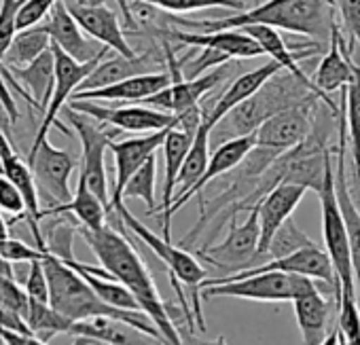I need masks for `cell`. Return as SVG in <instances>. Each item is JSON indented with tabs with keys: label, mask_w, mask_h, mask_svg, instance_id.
I'll return each instance as SVG.
<instances>
[{
	"label": "cell",
	"mask_w": 360,
	"mask_h": 345,
	"mask_svg": "<svg viewBox=\"0 0 360 345\" xmlns=\"http://www.w3.org/2000/svg\"><path fill=\"white\" fill-rule=\"evenodd\" d=\"M79 233L91 248V252L98 256L100 265L110 271L140 303V309L153 320V324L159 328L163 341L167 345H183L180 330L172 322V313H167V307L163 299L159 297V290L142 263L140 254L134 250L127 229L121 221L119 227H112L110 223L104 225L100 231H89L85 227H79Z\"/></svg>",
	"instance_id": "6da1fadb"
},
{
	"label": "cell",
	"mask_w": 360,
	"mask_h": 345,
	"mask_svg": "<svg viewBox=\"0 0 360 345\" xmlns=\"http://www.w3.org/2000/svg\"><path fill=\"white\" fill-rule=\"evenodd\" d=\"M174 22L187 28H202L204 32L269 26L318 41H328L333 26L337 24L333 0H267L255 9H246L221 20H183L174 15Z\"/></svg>",
	"instance_id": "7a4b0ae2"
},
{
	"label": "cell",
	"mask_w": 360,
	"mask_h": 345,
	"mask_svg": "<svg viewBox=\"0 0 360 345\" xmlns=\"http://www.w3.org/2000/svg\"><path fill=\"white\" fill-rule=\"evenodd\" d=\"M316 100H322L330 110L337 112V104L324 96L314 81H303L286 70L269 79L250 100L238 104L233 110H229L214 127L212 136L217 138L219 144L242 138V136H252L267 119L274 115L295 108V106H309L316 104Z\"/></svg>",
	"instance_id": "3957f363"
},
{
	"label": "cell",
	"mask_w": 360,
	"mask_h": 345,
	"mask_svg": "<svg viewBox=\"0 0 360 345\" xmlns=\"http://www.w3.org/2000/svg\"><path fill=\"white\" fill-rule=\"evenodd\" d=\"M43 265L47 271V280H49V294H51L49 305L62 315H66L68 320L72 322H83V320H94V318L121 320L163 341L159 328L153 324V320L144 311H125V309L110 307L96 294V290L87 284V280L77 269H72L58 256L47 252V256L43 259Z\"/></svg>",
	"instance_id": "277c9868"
},
{
	"label": "cell",
	"mask_w": 360,
	"mask_h": 345,
	"mask_svg": "<svg viewBox=\"0 0 360 345\" xmlns=\"http://www.w3.org/2000/svg\"><path fill=\"white\" fill-rule=\"evenodd\" d=\"M110 212H115V214L123 221L125 229H127L131 235H136L150 252H155V256L165 265L167 275H169V280H172V286H174V290H176V294H178V301H180V305H183L185 318L189 320V326H191V315H189L191 309H189V303H187L185 292L180 290V284L189 288L191 299H193L195 318H198V322H200V328L206 330V324H204V318H202V292H200V286H202V282L206 280V271H204V267L200 265V261H198L193 254H189V250L180 248V246H172L169 240L159 237V235L153 233L148 227H144V225L127 210L125 202L117 204Z\"/></svg>",
	"instance_id": "5b68a950"
},
{
	"label": "cell",
	"mask_w": 360,
	"mask_h": 345,
	"mask_svg": "<svg viewBox=\"0 0 360 345\" xmlns=\"http://www.w3.org/2000/svg\"><path fill=\"white\" fill-rule=\"evenodd\" d=\"M316 290L320 288L311 278L284 273V271H263L236 282H223L217 286L202 288V299L231 297V299H246V301H261V303H284V301L292 303Z\"/></svg>",
	"instance_id": "8992f818"
},
{
	"label": "cell",
	"mask_w": 360,
	"mask_h": 345,
	"mask_svg": "<svg viewBox=\"0 0 360 345\" xmlns=\"http://www.w3.org/2000/svg\"><path fill=\"white\" fill-rule=\"evenodd\" d=\"M320 208H322V240L324 250L328 252L333 267L337 271L339 284H341V297H356V282H354V269H352V254H349V235L347 225L337 200V185H335V161L328 159L326 176L322 191L318 193Z\"/></svg>",
	"instance_id": "52a82bcc"
},
{
	"label": "cell",
	"mask_w": 360,
	"mask_h": 345,
	"mask_svg": "<svg viewBox=\"0 0 360 345\" xmlns=\"http://www.w3.org/2000/svg\"><path fill=\"white\" fill-rule=\"evenodd\" d=\"M75 134L81 140V174L87 183V187L106 204L110 212V195H108V178H106V150H110V144L115 142V136L121 134L119 129L98 123L87 115H81L72 108H64Z\"/></svg>",
	"instance_id": "ba28073f"
},
{
	"label": "cell",
	"mask_w": 360,
	"mask_h": 345,
	"mask_svg": "<svg viewBox=\"0 0 360 345\" xmlns=\"http://www.w3.org/2000/svg\"><path fill=\"white\" fill-rule=\"evenodd\" d=\"M28 163L39 187V195L47 200L49 208L68 204L72 200L70 176L77 169L79 161L72 152L64 148H56L49 140L30 148Z\"/></svg>",
	"instance_id": "9c48e42d"
},
{
	"label": "cell",
	"mask_w": 360,
	"mask_h": 345,
	"mask_svg": "<svg viewBox=\"0 0 360 345\" xmlns=\"http://www.w3.org/2000/svg\"><path fill=\"white\" fill-rule=\"evenodd\" d=\"M259 240H261V225H259V210L255 206L252 210H248V219L242 225H238L236 216L229 221V233L221 244L200 248L198 254L208 263H212L214 267L229 271L231 275L255 267Z\"/></svg>",
	"instance_id": "30bf717a"
},
{
	"label": "cell",
	"mask_w": 360,
	"mask_h": 345,
	"mask_svg": "<svg viewBox=\"0 0 360 345\" xmlns=\"http://www.w3.org/2000/svg\"><path fill=\"white\" fill-rule=\"evenodd\" d=\"M68 108L91 117L98 123L110 125L119 131H136V134H150V131H163L174 125H178V117L144 106V104H129V106H100L89 100H70Z\"/></svg>",
	"instance_id": "8fae6325"
},
{
	"label": "cell",
	"mask_w": 360,
	"mask_h": 345,
	"mask_svg": "<svg viewBox=\"0 0 360 345\" xmlns=\"http://www.w3.org/2000/svg\"><path fill=\"white\" fill-rule=\"evenodd\" d=\"M53 47V56H56V85H53V93H51V100H49V106L45 110V117H43V123L37 131V138L32 142V146L41 144L43 140H47V134L49 129L56 125L60 129H64L66 134H70L66 127H62V123H58V115L68 106L70 98L79 91V87L83 85V81L98 68V64L106 58L108 51H104L102 56H98L96 60L91 62H77L72 60L70 56H66L62 49H58L56 45Z\"/></svg>",
	"instance_id": "7c38bea8"
},
{
	"label": "cell",
	"mask_w": 360,
	"mask_h": 345,
	"mask_svg": "<svg viewBox=\"0 0 360 345\" xmlns=\"http://www.w3.org/2000/svg\"><path fill=\"white\" fill-rule=\"evenodd\" d=\"M70 15L77 20L81 30L100 43L102 47H108L110 51H117L123 58H134L138 51L127 43L125 32L119 24V18L112 9L106 7L104 0L98 3H81V0H64Z\"/></svg>",
	"instance_id": "4fadbf2b"
},
{
	"label": "cell",
	"mask_w": 360,
	"mask_h": 345,
	"mask_svg": "<svg viewBox=\"0 0 360 345\" xmlns=\"http://www.w3.org/2000/svg\"><path fill=\"white\" fill-rule=\"evenodd\" d=\"M231 64H223L198 79H180V81H172L169 87H165L163 91L150 96L148 100H144L142 104L144 106H150V108H157V110H163V112H169V115H180L189 108H195L200 106L202 98L212 91L219 83H223L229 72H231Z\"/></svg>",
	"instance_id": "5bb4252c"
},
{
	"label": "cell",
	"mask_w": 360,
	"mask_h": 345,
	"mask_svg": "<svg viewBox=\"0 0 360 345\" xmlns=\"http://www.w3.org/2000/svg\"><path fill=\"white\" fill-rule=\"evenodd\" d=\"M165 134L167 129L150 131L144 136H136V138H127V140H119L110 144V150L115 155V171H117L112 193H110V210L123 202V189L129 183V178L163 146Z\"/></svg>",
	"instance_id": "9a60e30c"
},
{
	"label": "cell",
	"mask_w": 360,
	"mask_h": 345,
	"mask_svg": "<svg viewBox=\"0 0 360 345\" xmlns=\"http://www.w3.org/2000/svg\"><path fill=\"white\" fill-rule=\"evenodd\" d=\"M314 112H316V104L295 106V108L274 115L255 131L257 146L271 148L278 152H286V150L299 146L311 131Z\"/></svg>",
	"instance_id": "2e32d148"
},
{
	"label": "cell",
	"mask_w": 360,
	"mask_h": 345,
	"mask_svg": "<svg viewBox=\"0 0 360 345\" xmlns=\"http://www.w3.org/2000/svg\"><path fill=\"white\" fill-rule=\"evenodd\" d=\"M305 187L292 185V183H280L276 189H271L257 206L259 210V225H261V240H259V250L255 259V267L263 263V256L278 233V229L292 219V212L301 204L305 195Z\"/></svg>",
	"instance_id": "e0dca14e"
},
{
	"label": "cell",
	"mask_w": 360,
	"mask_h": 345,
	"mask_svg": "<svg viewBox=\"0 0 360 345\" xmlns=\"http://www.w3.org/2000/svg\"><path fill=\"white\" fill-rule=\"evenodd\" d=\"M163 41H176L193 49H212L221 56L236 58V60H252L265 56L263 47L244 28L217 30V32H183L172 28Z\"/></svg>",
	"instance_id": "ac0fdd59"
},
{
	"label": "cell",
	"mask_w": 360,
	"mask_h": 345,
	"mask_svg": "<svg viewBox=\"0 0 360 345\" xmlns=\"http://www.w3.org/2000/svg\"><path fill=\"white\" fill-rule=\"evenodd\" d=\"M43 26L51 39V45H56L58 49H62L66 56H70L72 60H77L81 64L96 60L104 51H110L108 47L96 45V41H89L85 37V32L81 30L77 20L70 15L64 0H58V5L51 9V13Z\"/></svg>",
	"instance_id": "d6986e66"
},
{
	"label": "cell",
	"mask_w": 360,
	"mask_h": 345,
	"mask_svg": "<svg viewBox=\"0 0 360 345\" xmlns=\"http://www.w3.org/2000/svg\"><path fill=\"white\" fill-rule=\"evenodd\" d=\"M172 85L169 72H146L125 81H119L108 87L77 91L70 100H89V102H115V104H142L150 96L163 91Z\"/></svg>",
	"instance_id": "ffe728a7"
},
{
	"label": "cell",
	"mask_w": 360,
	"mask_h": 345,
	"mask_svg": "<svg viewBox=\"0 0 360 345\" xmlns=\"http://www.w3.org/2000/svg\"><path fill=\"white\" fill-rule=\"evenodd\" d=\"M255 146H257V136H255V134H252V136L233 138V140H227V142L219 144L217 150L210 155L208 167H206V171H204V176L200 178V183H198L191 191H187L185 195H180V197L174 200L172 210H169V216H174L176 210L183 208L191 197L204 193V189H206L212 181H217L219 176H225V174H229V171H233V169L250 155V150H252Z\"/></svg>",
	"instance_id": "44dd1931"
},
{
	"label": "cell",
	"mask_w": 360,
	"mask_h": 345,
	"mask_svg": "<svg viewBox=\"0 0 360 345\" xmlns=\"http://www.w3.org/2000/svg\"><path fill=\"white\" fill-rule=\"evenodd\" d=\"M345 131H341L339 148H337V161H335V185H337V200L347 225L349 235V254H352V269H354V282H356V297L360 307V210L352 197L349 178H347V167H345Z\"/></svg>",
	"instance_id": "7402d4cb"
},
{
	"label": "cell",
	"mask_w": 360,
	"mask_h": 345,
	"mask_svg": "<svg viewBox=\"0 0 360 345\" xmlns=\"http://www.w3.org/2000/svg\"><path fill=\"white\" fill-rule=\"evenodd\" d=\"M193 138L195 134H189L185 129H180L178 125L169 127L167 134H165V140H163V200H161V210H163V237L169 240V223H172V216H169V210H172V204H174V189H176V181H178V174H180V167H183L187 155H189V148L193 144Z\"/></svg>",
	"instance_id": "603a6c76"
},
{
	"label": "cell",
	"mask_w": 360,
	"mask_h": 345,
	"mask_svg": "<svg viewBox=\"0 0 360 345\" xmlns=\"http://www.w3.org/2000/svg\"><path fill=\"white\" fill-rule=\"evenodd\" d=\"M349 56H352L349 49L343 47L339 26L335 24L330 39H328V53L322 58V62L314 74V83L324 96H328L337 89H345L360 74V68L352 62Z\"/></svg>",
	"instance_id": "cb8c5ba5"
},
{
	"label": "cell",
	"mask_w": 360,
	"mask_h": 345,
	"mask_svg": "<svg viewBox=\"0 0 360 345\" xmlns=\"http://www.w3.org/2000/svg\"><path fill=\"white\" fill-rule=\"evenodd\" d=\"M167 64L163 58L155 56V51H146V53H138L134 58H123V56H115L110 60H102L98 64V68L83 81V85L79 87V91H89V89H100V87H108L115 85L119 81L138 77V74H146V72H157L155 68Z\"/></svg>",
	"instance_id": "d4e9b609"
},
{
	"label": "cell",
	"mask_w": 360,
	"mask_h": 345,
	"mask_svg": "<svg viewBox=\"0 0 360 345\" xmlns=\"http://www.w3.org/2000/svg\"><path fill=\"white\" fill-rule=\"evenodd\" d=\"M68 334L85 337L96 343H106V345H167L165 341L127 322L110 320V318H94V320L75 322Z\"/></svg>",
	"instance_id": "484cf974"
},
{
	"label": "cell",
	"mask_w": 360,
	"mask_h": 345,
	"mask_svg": "<svg viewBox=\"0 0 360 345\" xmlns=\"http://www.w3.org/2000/svg\"><path fill=\"white\" fill-rule=\"evenodd\" d=\"M282 70H284V68H282L278 62L269 60L267 64H263V66H259V68H255V70H250V72L238 77V79L229 85V89L217 100L214 108H212L210 112H206V121L214 127L229 110H233L238 104L250 100V98L269 81V79H274V77L280 74Z\"/></svg>",
	"instance_id": "4316f807"
},
{
	"label": "cell",
	"mask_w": 360,
	"mask_h": 345,
	"mask_svg": "<svg viewBox=\"0 0 360 345\" xmlns=\"http://www.w3.org/2000/svg\"><path fill=\"white\" fill-rule=\"evenodd\" d=\"M292 309H295V318H297L303 343L322 345L333 332L328 328V322H330L328 294H322V290H316L307 297L292 301Z\"/></svg>",
	"instance_id": "83f0119b"
},
{
	"label": "cell",
	"mask_w": 360,
	"mask_h": 345,
	"mask_svg": "<svg viewBox=\"0 0 360 345\" xmlns=\"http://www.w3.org/2000/svg\"><path fill=\"white\" fill-rule=\"evenodd\" d=\"M43 219L45 216H60V214H72L81 227L89 229V231H100L108 219V208L106 204L87 187L85 178L79 176V183H77V191L72 195V200L68 204H62V206H56V208H43Z\"/></svg>",
	"instance_id": "f1b7e54d"
},
{
	"label": "cell",
	"mask_w": 360,
	"mask_h": 345,
	"mask_svg": "<svg viewBox=\"0 0 360 345\" xmlns=\"http://www.w3.org/2000/svg\"><path fill=\"white\" fill-rule=\"evenodd\" d=\"M15 81H20V85L28 87L26 91L30 93V98L34 100V108L39 110H47L51 93H53V85H56V56H53V47H49L43 56H39L32 64L22 66V68H7Z\"/></svg>",
	"instance_id": "f546056e"
},
{
	"label": "cell",
	"mask_w": 360,
	"mask_h": 345,
	"mask_svg": "<svg viewBox=\"0 0 360 345\" xmlns=\"http://www.w3.org/2000/svg\"><path fill=\"white\" fill-rule=\"evenodd\" d=\"M244 30L263 47L265 56H269L274 62H278L286 72H290V74H295V77H299L303 81H309V77L303 72V68L299 66V62L303 58L316 56L320 51L318 47H314L309 51L307 49L305 51H292V49H288V45L284 43L282 34L276 28H269V26H246Z\"/></svg>",
	"instance_id": "4dcf8cb0"
},
{
	"label": "cell",
	"mask_w": 360,
	"mask_h": 345,
	"mask_svg": "<svg viewBox=\"0 0 360 345\" xmlns=\"http://www.w3.org/2000/svg\"><path fill=\"white\" fill-rule=\"evenodd\" d=\"M210 136H212V125L204 119V123L200 125V129H198V134L193 138L189 155H187L183 167H180V174H178V181H176V187H178L176 197L191 191L200 183V178L204 176L208 161H210Z\"/></svg>",
	"instance_id": "1f68e13d"
},
{
	"label": "cell",
	"mask_w": 360,
	"mask_h": 345,
	"mask_svg": "<svg viewBox=\"0 0 360 345\" xmlns=\"http://www.w3.org/2000/svg\"><path fill=\"white\" fill-rule=\"evenodd\" d=\"M51 47V39L45 30V26H37L30 30H22L15 34L11 47L7 49L3 58L5 68H22L32 64L39 56H43Z\"/></svg>",
	"instance_id": "d6a6232c"
},
{
	"label": "cell",
	"mask_w": 360,
	"mask_h": 345,
	"mask_svg": "<svg viewBox=\"0 0 360 345\" xmlns=\"http://www.w3.org/2000/svg\"><path fill=\"white\" fill-rule=\"evenodd\" d=\"M24 320H26L30 332L43 341H49L60 332H70V328L75 324L72 320H68L66 315L56 311L49 303H37V301L28 303V311L24 313Z\"/></svg>",
	"instance_id": "836d02e7"
},
{
	"label": "cell",
	"mask_w": 360,
	"mask_h": 345,
	"mask_svg": "<svg viewBox=\"0 0 360 345\" xmlns=\"http://www.w3.org/2000/svg\"><path fill=\"white\" fill-rule=\"evenodd\" d=\"M309 246H316L314 240H309L292 219H288L280 229L278 233L274 235L265 256H263V263H269V261H276V259H284V256H290L303 248H309ZM261 263V265H263Z\"/></svg>",
	"instance_id": "e575fe53"
},
{
	"label": "cell",
	"mask_w": 360,
	"mask_h": 345,
	"mask_svg": "<svg viewBox=\"0 0 360 345\" xmlns=\"http://www.w3.org/2000/svg\"><path fill=\"white\" fill-rule=\"evenodd\" d=\"M75 269V267H72ZM79 271V269H77ZM87 284L96 290V294L108 303L110 307H117V309H125V311H142L140 309V303L136 301V297L129 292V288H125L119 280H104V278H98L94 273H87V271H79Z\"/></svg>",
	"instance_id": "d590c367"
},
{
	"label": "cell",
	"mask_w": 360,
	"mask_h": 345,
	"mask_svg": "<svg viewBox=\"0 0 360 345\" xmlns=\"http://www.w3.org/2000/svg\"><path fill=\"white\" fill-rule=\"evenodd\" d=\"M155 181H157V159L155 155L136 171L129 178V183L123 189V202L125 200H142L146 204L148 214L157 212L155 206Z\"/></svg>",
	"instance_id": "8d00e7d4"
},
{
	"label": "cell",
	"mask_w": 360,
	"mask_h": 345,
	"mask_svg": "<svg viewBox=\"0 0 360 345\" xmlns=\"http://www.w3.org/2000/svg\"><path fill=\"white\" fill-rule=\"evenodd\" d=\"M125 3V0H117ZM140 3L153 5L167 13H193L206 9H231V11H246L244 0H140Z\"/></svg>",
	"instance_id": "74e56055"
},
{
	"label": "cell",
	"mask_w": 360,
	"mask_h": 345,
	"mask_svg": "<svg viewBox=\"0 0 360 345\" xmlns=\"http://www.w3.org/2000/svg\"><path fill=\"white\" fill-rule=\"evenodd\" d=\"M26 0H0V64L18 34V13Z\"/></svg>",
	"instance_id": "f35d334b"
},
{
	"label": "cell",
	"mask_w": 360,
	"mask_h": 345,
	"mask_svg": "<svg viewBox=\"0 0 360 345\" xmlns=\"http://www.w3.org/2000/svg\"><path fill=\"white\" fill-rule=\"evenodd\" d=\"M75 233L77 229L70 225V223H64V221H58L49 227L47 231V248L45 252L62 259V261H70L75 259V252H72V242H75Z\"/></svg>",
	"instance_id": "ab89813d"
},
{
	"label": "cell",
	"mask_w": 360,
	"mask_h": 345,
	"mask_svg": "<svg viewBox=\"0 0 360 345\" xmlns=\"http://www.w3.org/2000/svg\"><path fill=\"white\" fill-rule=\"evenodd\" d=\"M56 5L58 0H26L18 13V32L45 24V20L49 18Z\"/></svg>",
	"instance_id": "60d3db41"
},
{
	"label": "cell",
	"mask_w": 360,
	"mask_h": 345,
	"mask_svg": "<svg viewBox=\"0 0 360 345\" xmlns=\"http://www.w3.org/2000/svg\"><path fill=\"white\" fill-rule=\"evenodd\" d=\"M24 290L30 301L37 303H49V280L43 261H32L28 263V273L24 278Z\"/></svg>",
	"instance_id": "b9f144b4"
},
{
	"label": "cell",
	"mask_w": 360,
	"mask_h": 345,
	"mask_svg": "<svg viewBox=\"0 0 360 345\" xmlns=\"http://www.w3.org/2000/svg\"><path fill=\"white\" fill-rule=\"evenodd\" d=\"M341 26L347 32V49L360 47V0H337Z\"/></svg>",
	"instance_id": "7bdbcfd3"
},
{
	"label": "cell",
	"mask_w": 360,
	"mask_h": 345,
	"mask_svg": "<svg viewBox=\"0 0 360 345\" xmlns=\"http://www.w3.org/2000/svg\"><path fill=\"white\" fill-rule=\"evenodd\" d=\"M0 256L7 259L9 263H32V261H43L47 252H43L37 246H28L22 240L5 237L0 240Z\"/></svg>",
	"instance_id": "ee69618b"
},
{
	"label": "cell",
	"mask_w": 360,
	"mask_h": 345,
	"mask_svg": "<svg viewBox=\"0 0 360 345\" xmlns=\"http://www.w3.org/2000/svg\"><path fill=\"white\" fill-rule=\"evenodd\" d=\"M0 303L7 305L13 311H18L24 318V313L28 311L30 299H28L24 286H20L15 278L0 275Z\"/></svg>",
	"instance_id": "f6af8a7d"
},
{
	"label": "cell",
	"mask_w": 360,
	"mask_h": 345,
	"mask_svg": "<svg viewBox=\"0 0 360 345\" xmlns=\"http://www.w3.org/2000/svg\"><path fill=\"white\" fill-rule=\"evenodd\" d=\"M0 210L18 219H26L24 195L5 174H0Z\"/></svg>",
	"instance_id": "bcb514c9"
},
{
	"label": "cell",
	"mask_w": 360,
	"mask_h": 345,
	"mask_svg": "<svg viewBox=\"0 0 360 345\" xmlns=\"http://www.w3.org/2000/svg\"><path fill=\"white\" fill-rule=\"evenodd\" d=\"M0 104H3L5 112L9 115L11 123H13V121H18V117H20V112H18V104H15V100H13L11 91H9V85H7V81H5V68H3V64H0Z\"/></svg>",
	"instance_id": "7dc6e473"
},
{
	"label": "cell",
	"mask_w": 360,
	"mask_h": 345,
	"mask_svg": "<svg viewBox=\"0 0 360 345\" xmlns=\"http://www.w3.org/2000/svg\"><path fill=\"white\" fill-rule=\"evenodd\" d=\"M180 337H183V345H229L225 337H217V339H212V341H208V339H202V337H195L193 332H189V334H185L183 330H180Z\"/></svg>",
	"instance_id": "c3c4849f"
},
{
	"label": "cell",
	"mask_w": 360,
	"mask_h": 345,
	"mask_svg": "<svg viewBox=\"0 0 360 345\" xmlns=\"http://www.w3.org/2000/svg\"><path fill=\"white\" fill-rule=\"evenodd\" d=\"M322 345H347V343H345V339H343V334H341V330L337 326V328H333V332L328 334V339Z\"/></svg>",
	"instance_id": "681fc988"
},
{
	"label": "cell",
	"mask_w": 360,
	"mask_h": 345,
	"mask_svg": "<svg viewBox=\"0 0 360 345\" xmlns=\"http://www.w3.org/2000/svg\"><path fill=\"white\" fill-rule=\"evenodd\" d=\"M5 237H9V225L3 219V212H0V240H5Z\"/></svg>",
	"instance_id": "f907efd6"
}]
</instances>
